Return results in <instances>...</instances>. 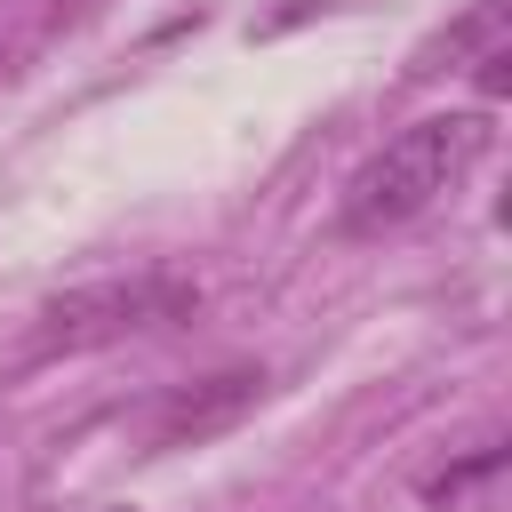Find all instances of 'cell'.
I'll return each mask as SVG.
<instances>
[{
	"instance_id": "2",
	"label": "cell",
	"mask_w": 512,
	"mask_h": 512,
	"mask_svg": "<svg viewBox=\"0 0 512 512\" xmlns=\"http://www.w3.org/2000/svg\"><path fill=\"white\" fill-rule=\"evenodd\" d=\"M200 304L192 280L176 272H128V280H88V288H64L40 304V328L32 344L40 352H88V344H120V336H144V328H168Z\"/></svg>"
},
{
	"instance_id": "4",
	"label": "cell",
	"mask_w": 512,
	"mask_h": 512,
	"mask_svg": "<svg viewBox=\"0 0 512 512\" xmlns=\"http://www.w3.org/2000/svg\"><path fill=\"white\" fill-rule=\"evenodd\" d=\"M496 472H504V440H480L464 464H448V472L424 480V504H464V496H472L480 480H496Z\"/></svg>"
},
{
	"instance_id": "3",
	"label": "cell",
	"mask_w": 512,
	"mask_h": 512,
	"mask_svg": "<svg viewBox=\"0 0 512 512\" xmlns=\"http://www.w3.org/2000/svg\"><path fill=\"white\" fill-rule=\"evenodd\" d=\"M264 392V368H224V376H200V384H176L160 408H152V440L160 448H184V440H208L224 432L232 416H248Z\"/></svg>"
},
{
	"instance_id": "1",
	"label": "cell",
	"mask_w": 512,
	"mask_h": 512,
	"mask_svg": "<svg viewBox=\"0 0 512 512\" xmlns=\"http://www.w3.org/2000/svg\"><path fill=\"white\" fill-rule=\"evenodd\" d=\"M488 136H496L488 112H424V120H408L392 144H376V152L352 168L336 224H344L352 240H376V232L416 224L440 192H456V184L480 168Z\"/></svg>"
},
{
	"instance_id": "6",
	"label": "cell",
	"mask_w": 512,
	"mask_h": 512,
	"mask_svg": "<svg viewBox=\"0 0 512 512\" xmlns=\"http://www.w3.org/2000/svg\"><path fill=\"white\" fill-rule=\"evenodd\" d=\"M112 512H120V504H112Z\"/></svg>"
},
{
	"instance_id": "5",
	"label": "cell",
	"mask_w": 512,
	"mask_h": 512,
	"mask_svg": "<svg viewBox=\"0 0 512 512\" xmlns=\"http://www.w3.org/2000/svg\"><path fill=\"white\" fill-rule=\"evenodd\" d=\"M16 40H24V32H16V8H8V0H0V72H8V64H16Z\"/></svg>"
}]
</instances>
